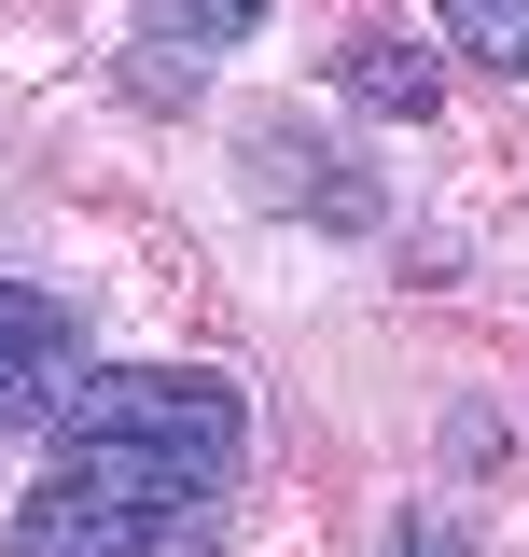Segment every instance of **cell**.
I'll return each instance as SVG.
<instances>
[{"label": "cell", "instance_id": "6da1fadb", "mask_svg": "<svg viewBox=\"0 0 529 557\" xmlns=\"http://www.w3.org/2000/svg\"><path fill=\"white\" fill-rule=\"evenodd\" d=\"M237 376L209 362H126V376H84L57 418V460L14 502V544L0 557H168L209 516V487L237 474Z\"/></svg>", "mask_w": 529, "mask_h": 557}, {"label": "cell", "instance_id": "7a4b0ae2", "mask_svg": "<svg viewBox=\"0 0 529 557\" xmlns=\"http://www.w3.org/2000/svg\"><path fill=\"white\" fill-rule=\"evenodd\" d=\"M70 391H84V307L42 278H0V432L70 418Z\"/></svg>", "mask_w": 529, "mask_h": 557}, {"label": "cell", "instance_id": "3957f363", "mask_svg": "<svg viewBox=\"0 0 529 557\" xmlns=\"http://www.w3.org/2000/svg\"><path fill=\"white\" fill-rule=\"evenodd\" d=\"M251 182H264L279 209H321V223H348V237L377 223V182H348V153H334V139H307L293 112H264V126H251Z\"/></svg>", "mask_w": 529, "mask_h": 557}, {"label": "cell", "instance_id": "277c9868", "mask_svg": "<svg viewBox=\"0 0 529 557\" xmlns=\"http://www.w3.org/2000/svg\"><path fill=\"white\" fill-rule=\"evenodd\" d=\"M264 0H153V28H139V98H182V42H196V70L223 57V42H251Z\"/></svg>", "mask_w": 529, "mask_h": 557}, {"label": "cell", "instance_id": "5b68a950", "mask_svg": "<svg viewBox=\"0 0 529 557\" xmlns=\"http://www.w3.org/2000/svg\"><path fill=\"white\" fill-rule=\"evenodd\" d=\"M334 84H348L362 112H391V126H432V98H446V70L418 57V42H391V28H377V42H348Z\"/></svg>", "mask_w": 529, "mask_h": 557}, {"label": "cell", "instance_id": "8992f818", "mask_svg": "<svg viewBox=\"0 0 529 557\" xmlns=\"http://www.w3.org/2000/svg\"><path fill=\"white\" fill-rule=\"evenodd\" d=\"M446 42L488 70H529V0H446Z\"/></svg>", "mask_w": 529, "mask_h": 557}, {"label": "cell", "instance_id": "52a82bcc", "mask_svg": "<svg viewBox=\"0 0 529 557\" xmlns=\"http://www.w3.org/2000/svg\"><path fill=\"white\" fill-rule=\"evenodd\" d=\"M391 557H473V544L446 530V516H418V530H391Z\"/></svg>", "mask_w": 529, "mask_h": 557}]
</instances>
